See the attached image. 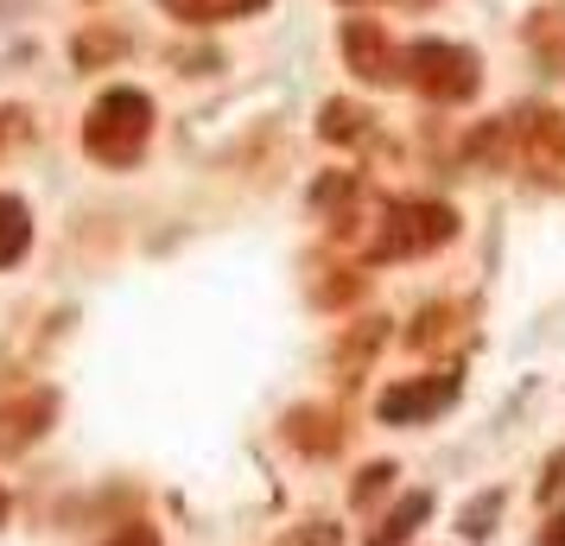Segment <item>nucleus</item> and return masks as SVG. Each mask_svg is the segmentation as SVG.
Returning <instances> with one entry per match:
<instances>
[{
    "instance_id": "1",
    "label": "nucleus",
    "mask_w": 565,
    "mask_h": 546,
    "mask_svg": "<svg viewBox=\"0 0 565 546\" xmlns=\"http://www.w3.org/2000/svg\"><path fill=\"white\" fill-rule=\"evenodd\" d=\"M153 140V103L140 89H108L96 96L89 121H83V147L103 159V165H134Z\"/></svg>"
},
{
    "instance_id": "2",
    "label": "nucleus",
    "mask_w": 565,
    "mask_h": 546,
    "mask_svg": "<svg viewBox=\"0 0 565 546\" xmlns=\"http://www.w3.org/2000/svg\"><path fill=\"white\" fill-rule=\"evenodd\" d=\"M401 83H413L419 96H433V103H470L477 96V52L470 45H445V39H419L401 52Z\"/></svg>"
},
{
    "instance_id": "3",
    "label": "nucleus",
    "mask_w": 565,
    "mask_h": 546,
    "mask_svg": "<svg viewBox=\"0 0 565 546\" xmlns=\"http://www.w3.org/2000/svg\"><path fill=\"white\" fill-rule=\"evenodd\" d=\"M458 235V216L445 204H394L382 210V223H375V260H413V255H433Z\"/></svg>"
},
{
    "instance_id": "4",
    "label": "nucleus",
    "mask_w": 565,
    "mask_h": 546,
    "mask_svg": "<svg viewBox=\"0 0 565 546\" xmlns=\"http://www.w3.org/2000/svg\"><path fill=\"white\" fill-rule=\"evenodd\" d=\"M343 57H350V71H356L362 83H401V45L387 39L375 20H350L343 26Z\"/></svg>"
},
{
    "instance_id": "5",
    "label": "nucleus",
    "mask_w": 565,
    "mask_h": 546,
    "mask_svg": "<svg viewBox=\"0 0 565 546\" xmlns=\"http://www.w3.org/2000/svg\"><path fill=\"white\" fill-rule=\"evenodd\" d=\"M458 400V375H426V382H401L382 394V419L387 426H419V419L445 414Z\"/></svg>"
},
{
    "instance_id": "6",
    "label": "nucleus",
    "mask_w": 565,
    "mask_h": 546,
    "mask_svg": "<svg viewBox=\"0 0 565 546\" xmlns=\"http://www.w3.org/2000/svg\"><path fill=\"white\" fill-rule=\"evenodd\" d=\"M172 20H191V26H216V20H242V13H260L267 0H159Z\"/></svg>"
},
{
    "instance_id": "7",
    "label": "nucleus",
    "mask_w": 565,
    "mask_h": 546,
    "mask_svg": "<svg viewBox=\"0 0 565 546\" xmlns=\"http://www.w3.org/2000/svg\"><path fill=\"white\" fill-rule=\"evenodd\" d=\"M527 45L540 52V64L565 71V7H540L534 20H527Z\"/></svg>"
},
{
    "instance_id": "8",
    "label": "nucleus",
    "mask_w": 565,
    "mask_h": 546,
    "mask_svg": "<svg viewBox=\"0 0 565 546\" xmlns=\"http://www.w3.org/2000/svg\"><path fill=\"white\" fill-rule=\"evenodd\" d=\"M26 242H32V216L20 197H0V267H13V260L26 255Z\"/></svg>"
},
{
    "instance_id": "9",
    "label": "nucleus",
    "mask_w": 565,
    "mask_h": 546,
    "mask_svg": "<svg viewBox=\"0 0 565 546\" xmlns=\"http://www.w3.org/2000/svg\"><path fill=\"white\" fill-rule=\"evenodd\" d=\"M426 515H433V495H407V502H401V508L387 515V527H382V534H375L369 546H394V540H407V534H413V527H419Z\"/></svg>"
},
{
    "instance_id": "10",
    "label": "nucleus",
    "mask_w": 565,
    "mask_h": 546,
    "mask_svg": "<svg viewBox=\"0 0 565 546\" xmlns=\"http://www.w3.org/2000/svg\"><path fill=\"white\" fill-rule=\"evenodd\" d=\"M362 121H369L362 108H343V103H331V108H324V133H331V140H343V133L356 140V133H362Z\"/></svg>"
},
{
    "instance_id": "11",
    "label": "nucleus",
    "mask_w": 565,
    "mask_h": 546,
    "mask_svg": "<svg viewBox=\"0 0 565 546\" xmlns=\"http://www.w3.org/2000/svg\"><path fill=\"white\" fill-rule=\"evenodd\" d=\"M292 546H343V540H337V527L318 521V527H299V540H292Z\"/></svg>"
},
{
    "instance_id": "12",
    "label": "nucleus",
    "mask_w": 565,
    "mask_h": 546,
    "mask_svg": "<svg viewBox=\"0 0 565 546\" xmlns=\"http://www.w3.org/2000/svg\"><path fill=\"white\" fill-rule=\"evenodd\" d=\"M540 546H565V515L553 521V527H546V534H540Z\"/></svg>"
},
{
    "instance_id": "13",
    "label": "nucleus",
    "mask_w": 565,
    "mask_h": 546,
    "mask_svg": "<svg viewBox=\"0 0 565 546\" xmlns=\"http://www.w3.org/2000/svg\"><path fill=\"white\" fill-rule=\"evenodd\" d=\"M115 546H153V540H147V534H128V540H115Z\"/></svg>"
},
{
    "instance_id": "14",
    "label": "nucleus",
    "mask_w": 565,
    "mask_h": 546,
    "mask_svg": "<svg viewBox=\"0 0 565 546\" xmlns=\"http://www.w3.org/2000/svg\"><path fill=\"white\" fill-rule=\"evenodd\" d=\"M0 515H7V502H0Z\"/></svg>"
},
{
    "instance_id": "15",
    "label": "nucleus",
    "mask_w": 565,
    "mask_h": 546,
    "mask_svg": "<svg viewBox=\"0 0 565 546\" xmlns=\"http://www.w3.org/2000/svg\"><path fill=\"white\" fill-rule=\"evenodd\" d=\"M356 7H362V0H356Z\"/></svg>"
}]
</instances>
